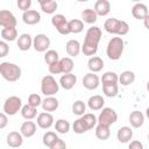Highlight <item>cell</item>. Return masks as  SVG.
I'll list each match as a JSON object with an SVG mask.
<instances>
[{
  "label": "cell",
  "mask_w": 149,
  "mask_h": 149,
  "mask_svg": "<svg viewBox=\"0 0 149 149\" xmlns=\"http://www.w3.org/2000/svg\"><path fill=\"white\" fill-rule=\"evenodd\" d=\"M101 40V29L97 26H93L87 29L84 38V43L81 45V51L86 56H92L98 51V44Z\"/></svg>",
  "instance_id": "cell-1"
},
{
  "label": "cell",
  "mask_w": 149,
  "mask_h": 149,
  "mask_svg": "<svg viewBox=\"0 0 149 149\" xmlns=\"http://www.w3.org/2000/svg\"><path fill=\"white\" fill-rule=\"evenodd\" d=\"M104 28L107 33L109 34H115V35H127L129 31V26L127 22L122 21V20H118L115 17H111L107 19L104 23Z\"/></svg>",
  "instance_id": "cell-2"
},
{
  "label": "cell",
  "mask_w": 149,
  "mask_h": 149,
  "mask_svg": "<svg viewBox=\"0 0 149 149\" xmlns=\"http://www.w3.org/2000/svg\"><path fill=\"white\" fill-rule=\"evenodd\" d=\"M0 73L5 80L13 83V81H16L20 79L22 71H21V68L14 63L2 62L0 64Z\"/></svg>",
  "instance_id": "cell-3"
},
{
  "label": "cell",
  "mask_w": 149,
  "mask_h": 149,
  "mask_svg": "<svg viewBox=\"0 0 149 149\" xmlns=\"http://www.w3.org/2000/svg\"><path fill=\"white\" fill-rule=\"evenodd\" d=\"M125 49V42L121 37H112L107 44L106 54L107 57L112 61H118L121 58Z\"/></svg>",
  "instance_id": "cell-4"
},
{
  "label": "cell",
  "mask_w": 149,
  "mask_h": 149,
  "mask_svg": "<svg viewBox=\"0 0 149 149\" xmlns=\"http://www.w3.org/2000/svg\"><path fill=\"white\" fill-rule=\"evenodd\" d=\"M59 90V84L56 81V79L51 76H44L41 80V92L45 95V97H52L54 94H56Z\"/></svg>",
  "instance_id": "cell-5"
},
{
  "label": "cell",
  "mask_w": 149,
  "mask_h": 149,
  "mask_svg": "<svg viewBox=\"0 0 149 149\" xmlns=\"http://www.w3.org/2000/svg\"><path fill=\"white\" fill-rule=\"evenodd\" d=\"M21 109H22V100L16 95H12L7 98L3 102V113L7 115H15Z\"/></svg>",
  "instance_id": "cell-6"
},
{
  "label": "cell",
  "mask_w": 149,
  "mask_h": 149,
  "mask_svg": "<svg viewBox=\"0 0 149 149\" xmlns=\"http://www.w3.org/2000/svg\"><path fill=\"white\" fill-rule=\"evenodd\" d=\"M116 120H118L116 112L113 108H109V107L102 108V111L100 112V114L98 116V123L104 125V126H108V127L111 125H113Z\"/></svg>",
  "instance_id": "cell-7"
},
{
  "label": "cell",
  "mask_w": 149,
  "mask_h": 149,
  "mask_svg": "<svg viewBox=\"0 0 149 149\" xmlns=\"http://www.w3.org/2000/svg\"><path fill=\"white\" fill-rule=\"evenodd\" d=\"M51 24L56 28V30L62 34V35H68L70 34V28H69V21L65 19L63 14H56L51 17Z\"/></svg>",
  "instance_id": "cell-8"
},
{
  "label": "cell",
  "mask_w": 149,
  "mask_h": 149,
  "mask_svg": "<svg viewBox=\"0 0 149 149\" xmlns=\"http://www.w3.org/2000/svg\"><path fill=\"white\" fill-rule=\"evenodd\" d=\"M33 47L38 52L48 51L47 49L50 47V38L44 34H37L33 40Z\"/></svg>",
  "instance_id": "cell-9"
},
{
  "label": "cell",
  "mask_w": 149,
  "mask_h": 149,
  "mask_svg": "<svg viewBox=\"0 0 149 149\" xmlns=\"http://www.w3.org/2000/svg\"><path fill=\"white\" fill-rule=\"evenodd\" d=\"M0 26L2 28H15L16 27V19L12 12L2 9L0 10Z\"/></svg>",
  "instance_id": "cell-10"
},
{
  "label": "cell",
  "mask_w": 149,
  "mask_h": 149,
  "mask_svg": "<svg viewBox=\"0 0 149 149\" xmlns=\"http://www.w3.org/2000/svg\"><path fill=\"white\" fill-rule=\"evenodd\" d=\"M99 83H100L99 77L95 73H93V72L86 73L84 76V78H83V85H84V87L86 90H90V91L95 90L99 86Z\"/></svg>",
  "instance_id": "cell-11"
},
{
  "label": "cell",
  "mask_w": 149,
  "mask_h": 149,
  "mask_svg": "<svg viewBox=\"0 0 149 149\" xmlns=\"http://www.w3.org/2000/svg\"><path fill=\"white\" fill-rule=\"evenodd\" d=\"M22 20L26 24L34 26L41 21V14L35 9H29L22 14Z\"/></svg>",
  "instance_id": "cell-12"
},
{
  "label": "cell",
  "mask_w": 149,
  "mask_h": 149,
  "mask_svg": "<svg viewBox=\"0 0 149 149\" xmlns=\"http://www.w3.org/2000/svg\"><path fill=\"white\" fill-rule=\"evenodd\" d=\"M37 125L42 129H49L54 125V116L49 112H42L37 116Z\"/></svg>",
  "instance_id": "cell-13"
},
{
  "label": "cell",
  "mask_w": 149,
  "mask_h": 149,
  "mask_svg": "<svg viewBox=\"0 0 149 149\" xmlns=\"http://www.w3.org/2000/svg\"><path fill=\"white\" fill-rule=\"evenodd\" d=\"M6 142L10 148H19L23 143V136L19 132H10L7 135Z\"/></svg>",
  "instance_id": "cell-14"
},
{
  "label": "cell",
  "mask_w": 149,
  "mask_h": 149,
  "mask_svg": "<svg viewBox=\"0 0 149 149\" xmlns=\"http://www.w3.org/2000/svg\"><path fill=\"white\" fill-rule=\"evenodd\" d=\"M148 8L144 3L142 2H137L133 6L132 8V15L136 19V20H144L146 16L148 15Z\"/></svg>",
  "instance_id": "cell-15"
},
{
  "label": "cell",
  "mask_w": 149,
  "mask_h": 149,
  "mask_svg": "<svg viewBox=\"0 0 149 149\" xmlns=\"http://www.w3.org/2000/svg\"><path fill=\"white\" fill-rule=\"evenodd\" d=\"M111 10V3L107 0H98L94 3V12L98 16H106Z\"/></svg>",
  "instance_id": "cell-16"
},
{
  "label": "cell",
  "mask_w": 149,
  "mask_h": 149,
  "mask_svg": "<svg viewBox=\"0 0 149 149\" xmlns=\"http://www.w3.org/2000/svg\"><path fill=\"white\" fill-rule=\"evenodd\" d=\"M20 133L22 134L23 137H31L34 136V134L36 133V123L33 122V121H24L22 125H21V128H20Z\"/></svg>",
  "instance_id": "cell-17"
},
{
  "label": "cell",
  "mask_w": 149,
  "mask_h": 149,
  "mask_svg": "<svg viewBox=\"0 0 149 149\" xmlns=\"http://www.w3.org/2000/svg\"><path fill=\"white\" fill-rule=\"evenodd\" d=\"M77 83V77L73 73H66L63 74L59 79V85L64 88V90H71Z\"/></svg>",
  "instance_id": "cell-18"
},
{
  "label": "cell",
  "mask_w": 149,
  "mask_h": 149,
  "mask_svg": "<svg viewBox=\"0 0 149 149\" xmlns=\"http://www.w3.org/2000/svg\"><path fill=\"white\" fill-rule=\"evenodd\" d=\"M33 40L29 34H21L17 37V47L21 51H27L33 47Z\"/></svg>",
  "instance_id": "cell-19"
},
{
  "label": "cell",
  "mask_w": 149,
  "mask_h": 149,
  "mask_svg": "<svg viewBox=\"0 0 149 149\" xmlns=\"http://www.w3.org/2000/svg\"><path fill=\"white\" fill-rule=\"evenodd\" d=\"M116 137H118L119 142H121V143H128L132 140V137H133V130H132V128L128 127V126L121 127L118 130V133H116Z\"/></svg>",
  "instance_id": "cell-20"
},
{
  "label": "cell",
  "mask_w": 149,
  "mask_h": 149,
  "mask_svg": "<svg viewBox=\"0 0 149 149\" xmlns=\"http://www.w3.org/2000/svg\"><path fill=\"white\" fill-rule=\"evenodd\" d=\"M65 49H66V52L69 56L77 57L79 55V52L81 51V45L77 40H70V41H68Z\"/></svg>",
  "instance_id": "cell-21"
},
{
  "label": "cell",
  "mask_w": 149,
  "mask_h": 149,
  "mask_svg": "<svg viewBox=\"0 0 149 149\" xmlns=\"http://www.w3.org/2000/svg\"><path fill=\"white\" fill-rule=\"evenodd\" d=\"M104 105H105V100L99 94L90 97V99L87 101V106H88V108L91 111H99V109H101L104 107Z\"/></svg>",
  "instance_id": "cell-22"
},
{
  "label": "cell",
  "mask_w": 149,
  "mask_h": 149,
  "mask_svg": "<svg viewBox=\"0 0 149 149\" xmlns=\"http://www.w3.org/2000/svg\"><path fill=\"white\" fill-rule=\"evenodd\" d=\"M87 68H88V70H90L91 72H93V73L99 72V71H101L102 68H104V61H102L100 57H98V56H93V57H91V58L88 59V62H87Z\"/></svg>",
  "instance_id": "cell-23"
},
{
  "label": "cell",
  "mask_w": 149,
  "mask_h": 149,
  "mask_svg": "<svg viewBox=\"0 0 149 149\" xmlns=\"http://www.w3.org/2000/svg\"><path fill=\"white\" fill-rule=\"evenodd\" d=\"M129 122H130V126L132 127L140 128L143 125V122H144V116H143L142 112H140V111H133L129 114Z\"/></svg>",
  "instance_id": "cell-24"
},
{
  "label": "cell",
  "mask_w": 149,
  "mask_h": 149,
  "mask_svg": "<svg viewBox=\"0 0 149 149\" xmlns=\"http://www.w3.org/2000/svg\"><path fill=\"white\" fill-rule=\"evenodd\" d=\"M41 106H42L43 111H45V112H54V111H56L58 108L59 102H58V100L55 97H47L42 101Z\"/></svg>",
  "instance_id": "cell-25"
},
{
  "label": "cell",
  "mask_w": 149,
  "mask_h": 149,
  "mask_svg": "<svg viewBox=\"0 0 149 149\" xmlns=\"http://www.w3.org/2000/svg\"><path fill=\"white\" fill-rule=\"evenodd\" d=\"M38 3L41 6V9L45 14H52L57 9V1L55 0H38Z\"/></svg>",
  "instance_id": "cell-26"
},
{
  "label": "cell",
  "mask_w": 149,
  "mask_h": 149,
  "mask_svg": "<svg viewBox=\"0 0 149 149\" xmlns=\"http://www.w3.org/2000/svg\"><path fill=\"white\" fill-rule=\"evenodd\" d=\"M81 19L85 23H88V24H92L94 22H97L98 20V15L97 13L94 12V9H91V8H86L83 10L81 13Z\"/></svg>",
  "instance_id": "cell-27"
},
{
  "label": "cell",
  "mask_w": 149,
  "mask_h": 149,
  "mask_svg": "<svg viewBox=\"0 0 149 149\" xmlns=\"http://www.w3.org/2000/svg\"><path fill=\"white\" fill-rule=\"evenodd\" d=\"M21 115H22V118L26 119V120H33V119L36 118V115H37V109H36V107H33V106H30L29 104H27V105L22 106Z\"/></svg>",
  "instance_id": "cell-28"
},
{
  "label": "cell",
  "mask_w": 149,
  "mask_h": 149,
  "mask_svg": "<svg viewBox=\"0 0 149 149\" xmlns=\"http://www.w3.org/2000/svg\"><path fill=\"white\" fill-rule=\"evenodd\" d=\"M134 80H135V73H134L133 71H129V70L123 71V72L120 74V77H119V81H120V84L123 85V86H128V85L133 84Z\"/></svg>",
  "instance_id": "cell-29"
},
{
  "label": "cell",
  "mask_w": 149,
  "mask_h": 149,
  "mask_svg": "<svg viewBox=\"0 0 149 149\" xmlns=\"http://www.w3.org/2000/svg\"><path fill=\"white\" fill-rule=\"evenodd\" d=\"M102 92L105 93L106 97H109V98L116 97V95H118V92H119L118 84H114V83L102 84Z\"/></svg>",
  "instance_id": "cell-30"
},
{
  "label": "cell",
  "mask_w": 149,
  "mask_h": 149,
  "mask_svg": "<svg viewBox=\"0 0 149 149\" xmlns=\"http://www.w3.org/2000/svg\"><path fill=\"white\" fill-rule=\"evenodd\" d=\"M1 37L2 41H14L17 37V30L16 28H2L1 29Z\"/></svg>",
  "instance_id": "cell-31"
},
{
  "label": "cell",
  "mask_w": 149,
  "mask_h": 149,
  "mask_svg": "<svg viewBox=\"0 0 149 149\" xmlns=\"http://www.w3.org/2000/svg\"><path fill=\"white\" fill-rule=\"evenodd\" d=\"M59 64H61V68H62V73H64V74L71 73V71H72L73 68H74L73 61H72L70 57L61 58V59H59Z\"/></svg>",
  "instance_id": "cell-32"
},
{
  "label": "cell",
  "mask_w": 149,
  "mask_h": 149,
  "mask_svg": "<svg viewBox=\"0 0 149 149\" xmlns=\"http://www.w3.org/2000/svg\"><path fill=\"white\" fill-rule=\"evenodd\" d=\"M95 136L99 140H107L111 136V130L108 126H104V125H99L95 128Z\"/></svg>",
  "instance_id": "cell-33"
},
{
  "label": "cell",
  "mask_w": 149,
  "mask_h": 149,
  "mask_svg": "<svg viewBox=\"0 0 149 149\" xmlns=\"http://www.w3.org/2000/svg\"><path fill=\"white\" fill-rule=\"evenodd\" d=\"M69 28H70V31L72 34H79L84 29V23H83L81 20L73 19V20H70L69 21Z\"/></svg>",
  "instance_id": "cell-34"
},
{
  "label": "cell",
  "mask_w": 149,
  "mask_h": 149,
  "mask_svg": "<svg viewBox=\"0 0 149 149\" xmlns=\"http://www.w3.org/2000/svg\"><path fill=\"white\" fill-rule=\"evenodd\" d=\"M58 139H59V137L56 135V133H55V132H47V133H44L42 141H43V144H44L45 147L51 148V147H52V144H54Z\"/></svg>",
  "instance_id": "cell-35"
},
{
  "label": "cell",
  "mask_w": 149,
  "mask_h": 149,
  "mask_svg": "<svg viewBox=\"0 0 149 149\" xmlns=\"http://www.w3.org/2000/svg\"><path fill=\"white\" fill-rule=\"evenodd\" d=\"M55 129H56V132H58L61 134H66L70 130V123L68 120L58 119L55 123Z\"/></svg>",
  "instance_id": "cell-36"
},
{
  "label": "cell",
  "mask_w": 149,
  "mask_h": 149,
  "mask_svg": "<svg viewBox=\"0 0 149 149\" xmlns=\"http://www.w3.org/2000/svg\"><path fill=\"white\" fill-rule=\"evenodd\" d=\"M59 61V55L56 50H48L45 54H44V62L48 64V65H51L56 62Z\"/></svg>",
  "instance_id": "cell-37"
},
{
  "label": "cell",
  "mask_w": 149,
  "mask_h": 149,
  "mask_svg": "<svg viewBox=\"0 0 149 149\" xmlns=\"http://www.w3.org/2000/svg\"><path fill=\"white\" fill-rule=\"evenodd\" d=\"M85 109H86V105H85V102L81 101V100H76V101L72 104V113H73L74 115H78V116L84 115V114H85V113H84Z\"/></svg>",
  "instance_id": "cell-38"
},
{
  "label": "cell",
  "mask_w": 149,
  "mask_h": 149,
  "mask_svg": "<svg viewBox=\"0 0 149 149\" xmlns=\"http://www.w3.org/2000/svg\"><path fill=\"white\" fill-rule=\"evenodd\" d=\"M81 119H83V121L85 122V125H86V127H87L88 130L92 129V128L97 125V122H98V119H97L95 115L92 114V113H86V114H84V115L81 116Z\"/></svg>",
  "instance_id": "cell-39"
},
{
  "label": "cell",
  "mask_w": 149,
  "mask_h": 149,
  "mask_svg": "<svg viewBox=\"0 0 149 149\" xmlns=\"http://www.w3.org/2000/svg\"><path fill=\"white\" fill-rule=\"evenodd\" d=\"M101 81H102V84H108V83L118 84L119 77H118V74H116L115 72H113V71H107V72H105V73L102 74Z\"/></svg>",
  "instance_id": "cell-40"
},
{
  "label": "cell",
  "mask_w": 149,
  "mask_h": 149,
  "mask_svg": "<svg viewBox=\"0 0 149 149\" xmlns=\"http://www.w3.org/2000/svg\"><path fill=\"white\" fill-rule=\"evenodd\" d=\"M72 128H73V132H74L76 134H84L85 132H87V130H88V129H87V127H86V125H85V122L83 121V119H81V118L77 119V120L73 122Z\"/></svg>",
  "instance_id": "cell-41"
},
{
  "label": "cell",
  "mask_w": 149,
  "mask_h": 149,
  "mask_svg": "<svg viewBox=\"0 0 149 149\" xmlns=\"http://www.w3.org/2000/svg\"><path fill=\"white\" fill-rule=\"evenodd\" d=\"M42 99H41V97L37 94V93H31L29 97H28V104L30 105V106H33V107H38L40 105H42Z\"/></svg>",
  "instance_id": "cell-42"
},
{
  "label": "cell",
  "mask_w": 149,
  "mask_h": 149,
  "mask_svg": "<svg viewBox=\"0 0 149 149\" xmlns=\"http://www.w3.org/2000/svg\"><path fill=\"white\" fill-rule=\"evenodd\" d=\"M30 6H31V0H17V7L19 9L23 10V13L29 10Z\"/></svg>",
  "instance_id": "cell-43"
},
{
  "label": "cell",
  "mask_w": 149,
  "mask_h": 149,
  "mask_svg": "<svg viewBox=\"0 0 149 149\" xmlns=\"http://www.w3.org/2000/svg\"><path fill=\"white\" fill-rule=\"evenodd\" d=\"M49 72L52 73V74H58V73H62V68H61V64H59V61L49 65Z\"/></svg>",
  "instance_id": "cell-44"
},
{
  "label": "cell",
  "mask_w": 149,
  "mask_h": 149,
  "mask_svg": "<svg viewBox=\"0 0 149 149\" xmlns=\"http://www.w3.org/2000/svg\"><path fill=\"white\" fill-rule=\"evenodd\" d=\"M8 51H9L8 44L6 43V41H1L0 42V57H6Z\"/></svg>",
  "instance_id": "cell-45"
},
{
  "label": "cell",
  "mask_w": 149,
  "mask_h": 149,
  "mask_svg": "<svg viewBox=\"0 0 149 149\" xmlns=\"http://www.w3.org/2000/svg\"><path fill=\"white\" fill-rule=\"evenodd\" d=\"M50 149H66V143L62 140V139H58Z\"/></svg>",
  "instance_id": "cell-46"
},
{
  "label": "cell",
  "mask_w": 149,
  "mask_h": 149,
  "mask_svg": "<svg viewBox=\"0 0 149 149\" xmlns=\"http://www.w3.org/2000/svg\"><path fill=\"white\" fill-rule=\"evenodd\" d=\"M128 149H144V147H143L142 142H140V141L135 140V141H132V142L129 143Z\"/></svg>",
  "instance_id": "cell-47"
},
{
  "label": "cell",
  "mask_w": 149,
  "mask_h": 149,
  "mask_svg": "<svg viewBox=\"0 0 149 149\" xmlns=\"http://www.w3.org/2000/svg\"><path fill=\"white\" fill-rule=\"evenodd\" d=\"M8 123V119H7V114L1 113L0 114V129H3Z\"/></svg>",
  "instance_id": "cell-48"
},
{
  "label": "cell",
  "mask_w": 149,
  "mask_h": 149,
  "mask_svg": "<svg viewBox=\"0 0 149 149\" xmlns=\"http://www.w3.org/2000/svg\"><path fill=\"white\" fill-rule=\"evenodd\" d=\"M143 24H144V27L149 30V14H148V15L146 16V19L143 20Z\"/></svg>",
  "instance_id": "cell-49"
},
{
  "label": "cell",
  "mask_w": 149,
  "mask_h": 149,
  "mask_svg": "<svg viewBox=\"0 0 149 149\" xmlns=\"http://www.w3.org/2000/svg\"><path fill=\"white\" fill-rule=\"evenodd\" d=\"M146 115H147V118L149 119V107H148V108L146 109Z\"/></svg>",
  "instance_id": "cell-50"
},
{
  "label": "cell",
  "mask_w": 149,
  "mask_h": 149,
  "mask_svg": "<svg viewBox=\"0 0 149 149\" xmlns=\"http://www.w3.org/2000/svg\"><path fill=\"white\" fill-rule=\"evenodd\" d=\"M147 90H148V92H149V80H148V83H147Z\"/></svg>",
  "instance_id": "cell-51"
},
{
  "label": "cell",
  "mask_w": 149,
  "mask_h": 149,
  "mask_svg": "<svg viewBox=\"0 0 149 149\" xmlns=\"http://www.w3.org/2000/svg\"><path fill=\"white\" fill-rule=\"evenodd\" d=\"M148 140H149V134H148Z\"/></svg>",
  "instance_id": "cell-52"
}]
</instances>
